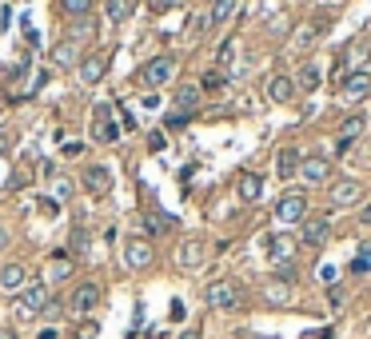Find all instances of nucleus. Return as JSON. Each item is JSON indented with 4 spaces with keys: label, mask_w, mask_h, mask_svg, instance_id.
<instances>
[{
    "label": "nucleus",
    "mask_w": 371,
    "mask_h": 339,
    "mask_svg": "<svg viewBox=\"0 0 371 339\" xmlns=\"http://www.w3.org/2000/svg\"><path fill=\"white\" fill-rule=\"evenodd\" d=\"M208 303L216 312H235V307L244 303V292H240V284H232V279H220V284L208 288Z\"/></svg>",
    "instance_id": "1"
},
{
    "label": "nucleus",
    "mask_w": 371,
    "mask_h": 339,
    "mask_svg": "<svg viewBox=\"0 0 371 339\" xmlns=\"http://www.w3.org/2000/svg\"><path fill=\"white\" fill-rule=\"evenodd\" d=\"M44 303H48V288H44V284H28V288L21 292V299H16V316H21V319L40 316Z\"/></svg>",
    "instance_id": "2"
},
{
    "label": "nucleus",
    "mask_w": 371,
    "mask_h": 339,
    "mask_svg": "<svg viewBox=\"0 0 371 339\" xmlns=\"http://www.w3.org/2000/svg\"><path fill=\"white\" fill-rule=\"evenodd\" d=\"M176 76V60L172 56H156V60H148V64L140 68V80L148 84V88H160Z\"/></svg>",
    "instance_id": "3"
},
{
    "label": "nucleus",
    "mask_w": 371,
    "mask_h": 339,
    "mask_svg": "<svg viewBox=\"0 0 371 339\" xmlns=\"http://www.w3.org/2000/svg\"><path fill=\"white\" fill-rule=\"evenodd\" d=\"M152 255H156V251H152V244H148L144 236H128V240H124V264L132 271H144L152 264Z\"/></svg>",
    "instance_id": "4"
},
{
    "label": "nucleus",
    "mask_w": 371,
    "mask_h": 339,
    "mask_svg": "<svg viewBox=\"0 0 371 339\" xmlns=\"http://www.w3.org/2000/svg\"><path fill=\"white\" fill-rule=\"evenodd\" d=\"M92 140L96 144H116L120 140V128H116V120H112V108H108V104H100L92 112Z\"/></svg>",
    "instance_id": "5"
},
{
    "label": "nucleus",
    "mask_w": 371,
    "mask_h": 339,
    "mask_svg": "<svg viewBox=\"0 0 371 339\" xmlns=\"http://www.w3.org/2000/svg\"><path fill=\"white\" fill-rule=\"evenodd\" d=\"M204 260H208V244H204V240H196V236L184 240V244L176 248V264H180L184 271H196Z\"/></svg>",
    "instance_id": "6"
},
{
    "label": "nucleus",
    "mask_w": 371,
    "mask_h": 339,
    "mask_svg": "<svg viewBox=\"0 0 371 339\" xmlns=\"http://www.w3.org/2000/svg\"><path fill=\"white\" fill-rule=\"evenodd\" d=\"M80 184H84V192H92V196H108V192H112V172H108L104 164H88Z\"/></svg>",
    "instance_id": "7"
},
{
    "label": "nucleus",
    "mask_w": 371,
    "mask_h": 339,
    "mask_svg": "<svg viewBox=\"0 0 371 339\" xmlns=\"http://www.w3.org/2000/svg\"><path fill=\"white\" fill-rule=\"evenodd\" d=\"M340 92H344V100H363L371 92V72H363V68L348 72V76L340 80Z\"/></svg>",
    "instance_id": "8"
},
{
    "label": "nucleus",
    "mask_w": 371,
    "mask_h": 339,
    "mask_svg": "<svg viewBox=\"0 0 371 339\" xmlns=\"http://www.w3.org/2000/svg\"><path fill=\"white\" fill-rule=\"evenodd\" d=\"M307 216V200L303 196H283L276 203V224H300Z\"/></svg>",
    "instance_id": "9"
},
{
    "label": "nucleus",
    "mask_w": 371,
    "mask_h": 339,
    "mask_svg": "<svg viewBox=\"0 0 371 339\" xmlns=\"http://www.w3.org/2000/svg\"><path fill=\"white\" fill-rule=\"evenodd\" d=\"M68 307L72 312H80V316H88L92 307H100V284H80V288L72 292Z\"/></svg>",
    "instance_id": "10"
},
{
    "label": "nucleus",
    "mask_w": 371,
    "mask_h": 339,
    "mask_svg": "<svg viewBox=\"0 0 371 339\" xmlns=\"http://www.w3.org/2000/svg\"><path fill=\"white\" fill-rule=\"evenodd\" d=\"M300 172H303V180H307V184H327V180H331V160L307 156L300 164Z\"/></svg>",
    "instance_id": "11"
},
{
    "label": "nucleus",
    "mask_w": 371,
    "mask_h": 339,
    "mask_svg": "<svg viewBox=\"0 0 371 339\" xmlns=\"http://www.w3.org/2000/svg\"><path fill=\"white\" fill-rule=\"evenodd\" d=\"M268 251H272V260H276L279 268H287V264L296 260V240L279 231V236H272V240H268Z\"/></svg>",
    "instance_id": "12"
},
{
    "label": "nucleus",
    "mask_w": 371,
    "mask_h": 339,
    "mask_svg": "<svg viewBox=\"0 0 371 339\" xmlns=\"http://www.w3.org/2000/svg\"><path fill=\"white\" fill-rule=\"evenodd\" d=\"M104 72H108V56H100V52H92V56L80 60V80H84V84H100Z\"/></svg>",
    "instance_id": "13"
},
{
    "label": "nucleus",
    "mask_w": 371,
    "mask_h": 339,
    "mask_svg": "<svg viewBox=\"0 0 371 339\" xmlns=\"http://www.w3.org/2000/svg\"><path fill=\"white\" fill-rule=\"evenodd\" d=\"M235 192H240V200L244 203H255L264 196V180L255 176V172H240V180H235Z\"/></svg>",
    "instance_id": "14"
},
{
    "label": "nucleus",
    "mask_w": 371,
    "mask_h": 339,
    "mask_svg": "<svg viewBox=\"0 0 371 339\" xmlns=\"http://www.w3.org/2000/svg\"><path fill=\"white\" fill-rule=\"evenodd\" d=\"M363 200V188L355 180H340L335 188H331V203H340V208H351V203Z\"/></svg>",
    "instance_id": "15"
},
{
    "label": "nucleus",
    "mask_w": 371,
    "mask_h": 339,
    "mask_svg": "<svg viewBox=\"0 0 371 339\" xmlns=\"http://www.w3.org/2000/svg\"><path fill=\"white\" fill-rule=\"evenodd\" d=\"M24 279H28V271H24L21 264H8V268L0 271V292H4V295L24 292Z\"/></svg>",
    "instance_id": "16"
},
{
    "label": "nucleus",
    "mask_w": 371,
    "mask_h": 339,
    "mask_svg": "<svg viewBox=\"0 0 371 339\" xmlns=\"http://www.w3.org/2000/svg\"><path fill=\"white\" fill-rule=\"evenodd\" d=\"M76 56H80V40H72V36H64L60 45H52V64L68 68V64H76Z\"/></svg>",
    "instance_id": "17"
},
{
    "label": "nucleus",
    "mask_w": 371,
    "mask_h": 339,
    "mask_svg": "<svg viewBox=\"0 0 371 339\" xmlns=\"http://www.w3.org/2000/svg\"><path fill=\"white\" fill-rule=\"evenodd\" d=\"M268 96H272L276 104L292 100V96H296V80H292V76H272V80H268Z\"/></svg>",
    "instance_id": "18"
},
{
    "label": "nucleus",
    "mask_w": 371,
    "mask_h": 339,
    "mask_svg": "<svg viewBox=\"0 0 371 339\" xmlns=\"http://www.w3.org/2000/svg\"><path fill=\"white\" fill-rule=\"evenodd\" d=\"M276 172L283 176V180H292V176L300 172V152H296V148H279V156H276Z\"/></svg>",
    "instance_id": "19"
},
{
    "label": "nucleus",
    "mask_w": 371,
    "mask_h": 339,
    "mask_svg": "<svg viewBox=\"0 0 371 339\" xmlns=\"http://www.w3.org/2000/svg\"><path fill=\"white\" fill-rule=\"evenodd\" d=\"M327 236H331V224H327V220H311V224H303V244H307V248H320Z\"/></svg>",
    "instance_id": "20"
},
{
    "label": "nucleus",
    "mask_w": 371,
    "mask_h": 339,
    "mask_svg": "<svg viewBox=\"0 0 371 339\" xmlns=\"http://www.w3.org/2000/svg\"><path fill=\"white\" fill-rule=\"evenodd\" d=\"M132 8H136V0H104V12H108L112 24H124L132 16Z\"/></svg>",
    "instance_id": "21"
},
{
    "label": "nucleus",
    "mask_w": 371,
    "mask_h": 339,
    "mask_svg": "<svg viewBox=\"0 0 371 339\" xmlns=\"http://www.w3.org/2000/svg\"><path fill=\"white\" fill-rule=\"evenodd\" d=\"M60 8H64L68 21H84V16L96 8V0H60Z\"/></svg>",
    "instance_id": "22"
},
{
    "label": "nucleus",
    "mask_w": 371,
    "mask_h": 339,
    "mask_svg": "<svg viewBox=\"0 0 371 339\" xmlns=\"http://www.w3.org/2000/svg\"><path fill=\"white\" fill-rule=\"evenodd\" d=\"M176 104H180V112H192V108L200 104V88H196V84H184V88L176 92Z\"/></svg>",
    "instance_id": "23"
},
{
    "label": "nucleus",
    "mask_w": 371,
    "mask_h": 339,
    "mask_svg": "<svg viewBox=\"0 0 371 339\" xmlns=\"http://www.w3.org/2000/svg\"><path fill=\"white\" fill-rule=\"evenodd\" d=\"M72 268V260H68V251H56L52 255V268H48V279H64Z\"/></svg>",
    "instance_id": "24"
},
{
    "label": "nucleus",
    "mask_w": 371,
    "mask_h": 339,
    "mask_svg": "<svg viewBox=\"0 0 371 339\" xmlns=\"http://www.w3.org/2000/svg\"><path fill=\"white\" fill-rule=\"evenodd\" d=\"M232 12H235V0H216V8H212L208 24H216V28H220V24L228 21V16H232Z\"/></svg>",
    "instance_id": "25"
},
{
    "label": "nucleus",
    "mask_w": 371,
    "mask_h": 339,
    "mask_svg": "<svg viewBox=\"0 0 371 339\" xmlns=\"http://www.w3.org/2000/svg\"><path fill=\"white\" fill-rule=\"evenodd\" d=\"M300 88H303V92H316V88H320V68H316V64H303Z\"/></svg>",
    "instance_id": "26"
},
{
    "label": "nucleus",
    "mask_w": 371,
    "mask_h": 339,
    "mask_svg": "<svg viewBox=\"0 0 371 339\" xmlns=\"http://www.w3.org/2000/svg\"><path fill=\"white\" fill-rule=\"evenodd\" d=\"M359 128H363V120H359V116H351V120H344V140H340V152H344V148H348L351 140L359 136Z\"/></svg>",
    "instance_id": "27"
},
{
    "label": "nucleus",
    "mask_w": 371,
    "mask_h": 339,
    "mask_svg": "<svg viewBox=\"0 0 371 339\" xmlns=\"http://www.w3.org/2000/svg\"><path fill=\"white\" fill-rule=\"evenodd\" d=\"M172 224H176L172 216H160V212H148V231H168Z\"/></svg>",
    "instance_id": "28"
},
{
    "label": "nucleus",
    "mask_w": 371,
    "mask_h": 339,
    "mask_svg": "<svg viewBox=\"0 0 371 339\" xmlns=\"http://www.w3.org/2000/svg\"><path fill=\"white\" fill-rule=\"evenodd\" d=\"M96 336H100V323H96V319H84V323L76 327V336H72V339H96Z\"/></svg>",
    "instance_id": "29"
},
{
    "label": "nucleus",
    "mask_w": 371,
    "mask_h": 339,
    "mask_svg": "<svg viewBox=\"0 0 371 339\" xmlns=\"http://www.w3.org/2000/svg\"><path fill=\"white\" fill-rule=\"evenodd\" d=\"M268 299H272V303H287V299H292L287 284H272V288H268Z\"/></svg>",
    "instance_id": "30"
},
{
    "label": "nucleus",
    "mask_w": 371,
    "mask_h": 339,
    "mask_svg": "<svg viewBox=\"0 0 371 339\" xmlns=\"http://www.w3.org/2000/svg\"><path fill=\"white\" fill-rule=\"evenodd\" d=\"M188 120H192V112H172L168 120H164V128H184Z\"/></svg>",
    "instance_id": "31"
},
{
    "label": "nucleus",
    "mask_w": 371,
    "mask_h": 339,
    "mask_svg": "<svg viewBox=\"0 0 371 339\" xmlns=\"http://www.w3.org/2000/svg\"><path fill=\"white\" fill-rule=\"evenodd\" d=\"M60 312H64V303H60V299H48V303H44V312H40V316H44V319H56Z\"/></svg>",
    "instance_id": "32"
},
{
    "label": "nucleus",
    "mask_w": 371,
    "mask_h": 339,
    "mask_svg": "<svg viewBox=\"0 0 371 339\" xmlns=\"http://www.w3.org/2000/svg\"><path fill=\"white\" fill-rule=\"evenodd\" d=\"M204 24H208V16H196V21L188 24V36H200V32H204Z\"/></svg>",
    "instance_id": "33"
},
{
    "label": "nucleus",
    "mask_w": 371,
    "mask_h": 339,
    "mask_svg": "<svg viewBox=\"0 0 371 339\" xmlns=\"http://www.w3.org/2000/svg\"><path fill=\"white\" fill-rule=\"evenodd\" d=\"M232 52H235V45L228 40V45L220 48V64H232Z\"/></svg>",
    "instance_id": "34"
},
{
    "label": "nucleus",
    "mask_w": 371,
    "mask_h": 339,
    "mask_svg": "<svg viewBox=\"0 0 371 339\" xmlns=\"http://www.w3.org/2000/svg\"><path fill=\"white\" fill-rule=\"evenodd\" d=\"M176 4H184V0H156V8H176Z\"/></svg>",
    "instance_id": "35"
},
{
    "label": "nucleus",
    "mask_w": 371,
    "mask_h": 339,
    "mask_svg": "<svg viewBox=\"0 0 371 339\" xmlns=\"http://www.w3.org/2000/svg\"><path fill=\"white\" fill-rule=\"evenodd\" d=\"M8 144H12V140H8V132H0V156L8 152Z\"/></svg>",
    "instance_id": "36"
},
{
    "label": "nucleus",
    "mask_w": 371,
    "mask_h": 339,
    "mask_svg": "<svg viewBox=\"0 0 371 339\" xmlns=\"http://www.w3.org/2000/svg\"><path fill=\"white\" fill-rule=\"evenodd\" d=\"M4 248H8V227L0 224V251H4Z\"/></svg>",
    "instance_id": "37"
},
{
    "label": "nucleus",
    "mask_w": 371,
    "mask_h": 339,
    "mask_svg": "<svg viewBox=\"0 0 371 339\" xmlns=\"http://www.w3.org/2000/svg\"><path fill=\"white\" fill-rule=\"evenodd\" d=\"M359 224H368V227H371V203H368V208H363V216H359Z\"/></svg>",
    "instance_id": "38"
},
{
    "label": "nucleus",
    "mask_w": 371,
    "mask_h": 339,
    "mask_svg": "<svg viewBox=\"0 0 371 339\" xmlns=\"http://www.w3.org/2000/svg\"><path fill=\"white\" fill-rule=\"evenodd\" d=\"M327 336H331V331L324 327V331H311V336H303V339H327Z\"/></svg>",
    "instance_id": "39"
},
{
    "label": "nucleus",
    "mask_w": 371,
    "mask_h": 339,
    "mask_svg": "<svg viewBox=\"0 0 371 339\" xmlns=\"http://www.w3.org/2000/svg\"><path fill=\"white\" fill-rule=\"evenodd\" d=\"M0 339H16V331H12V327H0Z\"/></svg>",
    "instance_id": "40"
},
{
    "label": "nucleus",
    "mask_w": 371,
    "mask_h": 339,
    "mask_svg": "<svg viewBox=\"0 0 371 339\" xmlns=\"http://www.w3.org/2000/svg\"><path fill=\"white\" fill-rule=\"evenodd\" d=\"M180 339H200V327H192V331H184Z\"/></svg>",
    "instance_id": "41"
},
{
    "label": "nucleus",
    "mask_w": 371,
    "mask_h": 339,
    "mask_svg": "<svg viewBox=\"0 0 371 339\" xmlns=\"http://www.w3.org/2000/svg\"><path fill=\"white\" fill-rule=\"evenodd\" d=\"M40 339H60V336H56V331H52V327H48V331H40Z\"/></svg>",
    "instance_id": "42"
}]
</instances>
